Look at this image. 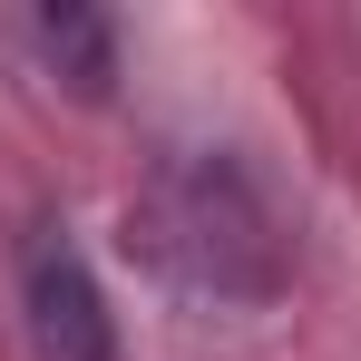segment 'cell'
I'll list each match as a JSON object with an SVG mask.
<instances>
[{
  "label": "cell",
  "instance_id": "obj_1",
  "mask_svg": "<svg viewBox=\"0 0 361 361\" xmlns=\"http://www.w3.org/2000/svg\"><path fill=\"white\" fill-rule=\"evenodd\" d=\"M137 235H147V254H157L166 274H185L195 293H215V302H264L274 283H283V264H274V235H264L254 195H244L225 166L166 176L157 195H147Z\"/></svg>",
  "mask_w": 361,
  "mask_h": 361
},
{
  "label": "cell",
  "instance_id": "obj_2",
  "mask_svg": "<svg viewBox=\"0 0 361 361\" xmlns=\"http://www.w3.org/2000/svg\"><path fill=\"white\" fill-rule=\"evenodd\" d=\"M30 332H39L59 361H118V322H108L88 264H78L59 235L30 244Z\"/></svg>",
  "mask_w": 361,
  "mask_h": 361
},
{
  "label": "cell",
  "instance_id": "obj_3",
  "mask_svg": "<svg viewBox=\"0 0 361 361\" xmlns=\"http://www.w3.org/2000/svg\"><path fill=\"white\" fill-rule=\"evenodd\" d=\"M39 49H49V68L78 98H108V30L88 10H39Z\"/></svg>",
  "mask_w": 361,
  "mask_h": 361
}]
</instances>
